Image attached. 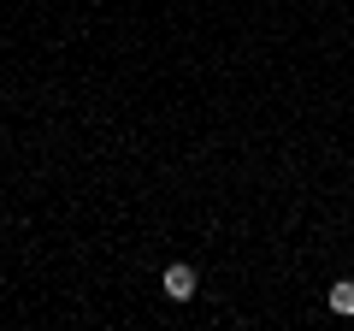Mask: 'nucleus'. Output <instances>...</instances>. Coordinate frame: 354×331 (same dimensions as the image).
<instances>
[{
    "instance_id": "nucleus-1",
    "label": "nucleus",
    "mask_w": 354,
    "mask_h": 331,
    "mask_svg": "<svg viewBox=\"0 0 354 331\" xmlns=\"http://www.w3.org/2000/svg\"><path fill=\"white\" fill-rule=\"evenodd\" d=\"M165 296H171V302H189L195 296V267H183V260H177V267H165Z\"/></svg>"
},
{
    "instance_id": "nucleus-2",
    "label": "nucleus",
    "mask_w": 354,
    "mask_h": 331,
    "mask_svg": "<svg viewBox=\"0 0 354 331\" xmlns=\"http://www.w3.org/2000/svg\"><path fill=\"white\" fill-rule=\"evenodd\" d=\"M325 302H330V314H354V284H348V278H342V284H330V296H325Z\"/></svg>"
}]
</instances>
